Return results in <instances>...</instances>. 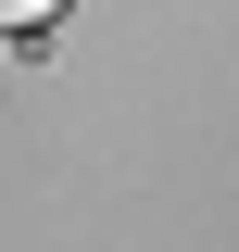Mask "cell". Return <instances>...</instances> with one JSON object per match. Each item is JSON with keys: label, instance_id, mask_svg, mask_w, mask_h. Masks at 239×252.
<instances>
[{"label": "cell", "instance_id": "1", "mask_svg": "<svg viewBox=\"0 0 239 252\" xmlns=\"http://www.w3.org/2000/svg\"><path fill=\"white\" fill-rule=\"evenodd\" d=\"M0 26L26 38V26H63V0H0Z\"/></svg>", "mask_w": 239, "mask_h": 252}]
</instances>
